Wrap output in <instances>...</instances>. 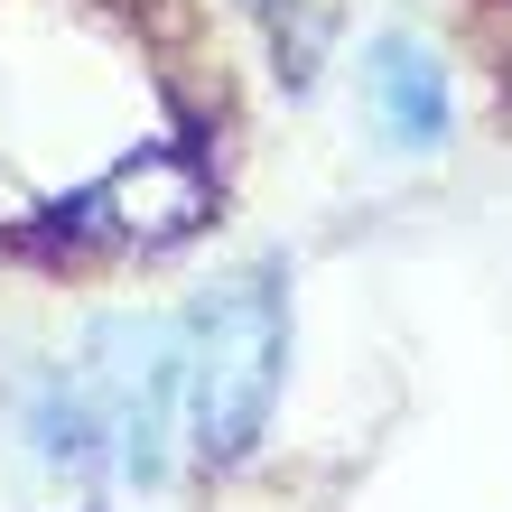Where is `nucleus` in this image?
I'll return each instance as SVG.
<instances>
[{
	"mask_svg": "<svg viewBox=\"0 0 512 512\" xmlns=\"http://www.w3.org/2000/svg\"><path fill=\"white\" fill-rule=\"evenodd\" d=\"M75 224L112 233V243H177V233L205 224V177H196V159H177V149H140V159H122L75 205Z\"/></svg>",
	"mask_w": 512,
	"mask_h": 512,
	"instance_id": "obj_3",
	"label": "nucleus"
},
{
	"mask_svg": "<svg viewBox=\"0 0 512 512\" xmlns=\"http://www.w3.org/2000/svg\"><path fill=\"white\" fill-rule=\"evenodd\" d=\"M187 438L205 466L252 457L270 410H280V373H289V289L280 270H224V280L196 289L187 308Z\"/></svg>",
	"mask_w": 512,
	"mask_h": 512,
	"instance_id": "obj_1",
	"label": "nucleus"
},
{
	"mask_svg": "<svg viewBox=\"0 0 512 512\" xmlns=\"http://www.w3.org/2000/svg\"><path fill=\"white\" fill-rule=\"evenodd\" d=\"M364 112L401 159H429L447 140V66L419 38H373L364 47Z\"/></svg>",
	"mask_w": 512,
	"mask_h": 512,
	"instance_id": "obj_4",
	"label": "nucleus"
},
{
	"mask_svg": "<svg viewBox=\"0 0 512 512\" xmlns=\"http://www.w3.org/2000/svg\"><path fill=\"white\" fill-rule=\"evenodd\" d=\"M84 382L103 401V429H112V466L131 485H159L168 475V429L187 419V336L168 317H103L84 336Z\"/></svg>",
	"mask_w": 512,
	"mask_h": 512,
	"instance_id": "obj_2",
	"label": "nucleus"
},
{
	"mask_svg": "<svg viewBox=\"0 0 512 512\" xmlns=\"http://www.w3.org/2000/svg\"><path fill=\"white\" fill-rule=\"evenodd\" d=\"M19 429H28V447H38V466H56V475L112 466V429H103V401H94L84 373H38L19 391Z\"/></svg>",
	"mask_w": 512,
	"mask_h": 512,
	"instance_id": "obj_5",
	"label": "nucleus"
}]
</instances>
